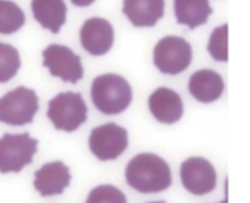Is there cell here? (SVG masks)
I'll return each instance as SVG.
<instances>
[{
	"mask_svg": "<svg viewBox=\"0 0 250 203\" xmlns=\"http://www.w3.org/2000/svg\"><path fill=\"white\" fill-rule=\"evenodd\" d=\"M127 183L141 193H157L172 183L167 162L154 153L143 152L134 156L125 169Z\"/></svg>",
	"mask_w": 250,
	"mask_h": 203,
	"instance_id": "obj_1",
	"label": "cell"
},
{
	"mask_svg": "<svg viewBox=\"0 0 250 203\" xmlns=\"http://www.w3.org/2000/svg\"><path fill=\"white\" fill-rule=\"evenodd\" d=\"M132 97L131 86L121 75L102 74L92 82V102L104 114L115 115L123 112L131 103Z\"/></svg>",
	"mask_w": 250,
	"mask_h": 203,
	"instance_id": "obj_2",
	"label": "cell"
},
{
	"mask_svg": "<svg viewBox=\"0 0 250 203\" xmlns=\"http://www.w3.org/2000/svg\"><path fill=\"white\" fill-rule=\"evenodd\" d=\"M47 116L56 129L70 133L87 120V105L80 93L62 92L49 101Z\"/></svg>",
	"mask_w": 250,
	"mask_h": 203,
	"instance_id": "obj_3",
	"label": "cell"
},
{
	"mask_svg": "<svg viewBox=\"0 0 250 203\" xmlns=\"http://www.w3.org/2000/svg\"><path fill=\"white\" fill-rule=\"evenodd\" d=\"M38 109L35 91L19 86L0 98V122L12 126L25 125L33 121Z\"/></svg>",
	"mask_w": 250,
	"mask_h": 203,
	"instance_id": "obj_4",
	"label": "cell"
},
{
	"mask_svg": "<svg viewBox=\"0 0 250 203\" xmlns=\"http://www.w3.org/2000/svg\"><path fill=\"white\" fill-rule=\"evenodd\" d=\"M37 144L28 133L4 134L0 138V173H19L32 162Z\"/></svg>",
	"mask_w": 250,
	"mask_h": 203,
	"instance_id": "obj_5",
	"label": "cell"
},
{
	"mask_svg": "<svg viewBox=\"0 0 250 203\" xmlns=\"http://www.w3.org/2000/svg\"><path fill=\"white\" fill-rule=\"evenodd\" d=\"M191 59V45L179 36H165L153 49L154 65L164 74L176 75L183 72L189 66Z\"/></svg>",
	"mask_w": 250,
	"mask_h": 203,
	"instance_id": "obj_6",
	"label": "cell"
},
{
	"mask_svg": "<svg viewBox=\"0 0 250 203\" xmlns=\"http://www.w3.org/2000/svg\"><path fill=\"white\" fill-rule=\"evenodd\" d=\"M128 146V132L113 123H105L91 131L89 147L100 160H113L119 157Z\"/></svg>",
	"mask_w": 250,
	"mask_h": 203,
	"instance_id": "obj_7",
	"label": "cell"
},
{
	"mask_svg": "<svg viewBox=\"0 0 250 203\" xmlns=\"http://www.w3.org/2000/svg\"><path fill=\"white\" fill-rule=\"evenodd\" d=\"M43 65L49 68L50 74L60 77L64 82L77 83L84 74L79 56L64 45L50 44L42 52Z\"/></svg>",
	"mask_w": 250,
	"mask_h": 203,
	"instance_id": "obj_8",
	"label": "cell"
},
{
	"mask_svg": "<svg viewBox=\"0 0 250 203\" xmlns=\"http://www.w3.org/2000/svg\"><path fill=\"white\" fill-rule=\"evenodd\" d=\"M181 181L184 187L194 195H204L214 190L217 174L213 165L203 157H189L181 164Z\"/></svg>",
	"mask_w": 250,
	"mask_h": 203,
	"instance_id": "obj_9",
	"label": "cell"
},
{
	"mask_svg": "<svg viewBox=\"0 0 250 203\" xmlns=\"http://www.w3.org/2000/svg\"><path fill=\"white\" fill-rule=\"evenodd\" d=\"M114 31L112 25L104 19L90 18L80 29L81 45L93 56H103L112 47Z\"/></svg>",
	"mask_w": 250,
	"mask_h": 203,
	"instance_id": "obj_10",
	"label": "cell"
},
{
	"mask_svg": "<svg viewBox=\"0 0 250 203\" xmlns=\"http://www.w3.org/2000/svg\"><path fill=\"white\" fill-rule=\"evenodd\" d=\"M70 179L68 167L62 161H54L35 171L33 185L43 197L60 195L69 185Z\"/></svg>",
	"mask_w": 250,
	"mask_h": 203,
	"instance_id": "obj_11",
	"label": "cell"
},
{
	"mask_svg": "<svg viewBox=\"0 0 250 203\" xmlns=\"http://www.w3.org/2000/svg\"><path fill=\"white\" fill-rule=\"evenodd\" d=\"M148 107L154 118L164 124L176 123L184 113L180 95L167 87H160L150 95Z\"/></svg>",
	"mask_w": 250,
	"mask_h": 203,
	"instance_id": "obj_12",
	"label": "cell"
},
{
	"mask_svg": "<svg viewBox=\"0 0 250 203\" xmlns=\"http://www.w3.org/2000/svg\"><path fill=\"white\" fill-rule=\"evenodd\" d=\"M225 84L222 76L212 69H200L189 78L188 91L200 102L217 101L223 94Z\"/></svg>",
	"mask_w": 250,
	"mask_h": 203,
	"instance_id": "obj_13",
	"label": "cell"
},
{
	"mask_svg": "<svg viewBox=\"0 0 250 203\" xmlns=\"http://www.w3.org/2000/svg\"><path fill=\"white\" fill-rule=\"evenodd\" d=\"M122 12L135 26H153L164 15V0H123Z\"/></svg>",
	"mask_w": 250,
	"mask_h": 203,
	"instance_id": "obj_14",
	"label": "cell"
},
{
	"mask_svg": "<svg viewBox=\"0 0 250 203\" xmlns=\"http://www.w3.org/2000/svg\"><path fill=\"white\" fill-rule=\"evenodd\" d=\"M31 10L34 19L43 28L58 33L66 20L67 8L63 0H32Z\"/></svg>",
	"mask_w": 250,
	"mask_h": 203,
	"instance_id": "obj_15",
	"label": "cell"
},
{
	"mask_svg": "<svg viewBox=\"0 0 250 203\" xmlns=\"http://www.w3.org/2000/svg\"><path fill=\"white\" fill-rule=\"evenodd\" d=\"M174 11L178 23L189 29L204 24L213 12L208 0H174Z\"/></svg>",
	"mask_w": 250,
	"mask_h": 203,
	"instance_id": "obj_16",
	"label": "cell"
},
{
	"mask_svg": "<svg viewBox=\"0 0 250 203\" xmlns=\"http://www.w3.org/2000/svg\"><path fill=\"white\" fill-rule=\"evenodd\" d=\"M22 10L13 1L0 0V34L17 32L24 24Z\"/></svg>",
	"mask_w": 250,
	"mask_h": 203,
	"instance_id": "obj_17",
	"label": "cell"
},
{
	"mask_svg": "<svg viewBox=\"0 0 250 203\" xmlns=\"http://www.w3.org/2000/svg\"><path fill=\"white\" fill-rule=\"evenodd\" d=\"M21 67L19 51L12 45L0 42V83L11 80Z\"/></svg>",
	"mask_w": 250,
	"mask_h": 203,
	"instance_id": "obj_18",
	"label": "cell"
},
{
	"mask_svg": "<svg viewBox=\"0 0 250 203\" xmlns=\"http://www.w3.org/2000/svg\"><path fill=\"white\" fill-rule=\"evenodd\" d=\"M207 50L217 61H228V24L216 27L210 35Z\"/></svg>",
	"mask_w": 250,
	"mask_h": 203,
	"instance_id": "obj_19",
	"label": "cell"
},
{
	"mask_svg": "<svg viewBox=\"0 0 250 203\" xmlns=\"http://www.w3.org/2000/svg\"><path fill=\"white\" fill-rule=\"evenodd\" d=\"M85 203H127L125 194L112 184H100L88 194Z\"/></svg>",
	"mask_w": 250,
	"mask_h": 203,
	"instance_id": "obj_20",
	"label": "cell"
},
{
	"mask_svg": "<svg viewBox=\"0 0 250 203\" xmlns=\"http://www.w3.org/2000/svg\"><path fill=\"white\" fill-rule=\"evenodd\" d=\"M71 3L77 7H87L94 3L95 0H70Z\"/></svg>",
	"mask_w": 250,
	"mask_h": 203,
	"instance_id": "obj_21",
	"label": "cell"
},
{
	"mask_svg": "<svg viewBox=\"0 0 250 203\" xmlns=\"http://www.w3.org/2000/svg\"><path fill=\"white\" fill-rule=\"evenodd\" d=\"M218 203H228V195L226 194V196H225V198L221 201V202H218Z\"/></svg>",
	"mask_w": 250,
	"mask_h": 203,
	"instance_id": "obj_22",
	"label": "cell"
},
{
	"mask_svg": "<svg viewBox=\"0 0 250 203\" xmlns=\"http://www.w3.org/2000/svg\"><path fill=\"white\" fill-rule=\"evenodd\" d=\"M147 203H166L163 200H159V201H152V202H147Z\"/></svg>",
	"mask_w": 250,
	"mask_h": 203,
	"instance_id": "obj_23",
	"label": "cell"
}]
</instances>
